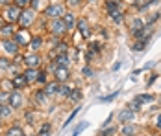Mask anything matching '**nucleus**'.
Returning a JSON list of instances; mask_svg holds the SVG:
<instances>
[{
    "instance_id": "1",
    "label": "nucleus",
    "mask_w": 161,
    "mask_h": 136,
    "mask_svg": "<svg viewBox=\"0 0 161 136\" xmlns=\"http://www.w3.org/2000/svg\"><path fill=\"white\" fill-rule=\"evenodd\" d=\"M20 8H17L15 4L13 6H9L8 9H6V13H4V17H6V20L9 22V24H13V22H19V18H20Z\"/></svg>"
},
{
    "instance_id": "2",
    "label": "nucleus",
    "mask_w": 161,
    "mask_h": 136,
    "mask_svg": "<svg viewBox=\"0 0 161 136\" xmlns=\"http://www.w3.org/2000/svg\"><path fill=\"white\" fill-rule=\"evenodd\" d=\"M67 31V26H65L63 18H54L52 20V33L54 35H63Z\"/></svg>"
},
{
    "instance_id": "3",
    "label": "nucleus",
    "mask_w": 161,
    "mask_h": 136,
    "mask_svg": "<svg viewBox=\"0 0 161 136\" xmlns=\"http://www.w3.org/2000/svg\"><path fill=\"white\" fill-rule=\"evenodd\" d=\"M45 13L48 17H56V18H59V17L63 15V8H61V4H54V6H48L47 9H45Z\"/></svg>"
},
{
    "instance_id": "4",
    "label": "nucleus",
    "mask_w": 161,
    "mask_h": 136,
    "mask_svg": "<svg viewBox=\"0 0 161 136\" xmlns=\"http://www.w3.org/2000/svg\"><path fill=\"white\" fill-rule=\"evenodd\" d=\"M133 110L131 108H124V110H120L119 112V121H122V123H128V121H133Z\"/></svg>"
},
{
    "instance_id": "5",
    "label": "nucleus",
    "mask_w": 161,
    "mask_h": 136,
    "mask_svg": "<svg viewBox=\"0 0 161 136\" xmlns=\"http://www.w3.org/2000/svg\"><path fill=\"white\" fill-rule=\"evenodd\" d=\"M76 26H78V30H80V33L83 35V37H89V35H91V28H89V24H87L85 18H80Z\"/></svg>"
},
{
    "instance_id": "6",
    "label": "nucleus",
    "mask_w": 161,
    "mask_h": 136,
    "mask_svg": "<svg viewBox=\"0 0 161 136\" xmlns=\"http://www.w3.org/2000/svg\"><path fill=\"white\" fill-rule=\"evenodd\" d=\"M2 46H4L6 52H9V53H17V52H19V44H17L13 39H6V41L2 43Z\"/></svg>"
},
{
    "instance_id": "7",
    "label": "nucleus",
    "mask_w": 161,
    "mask_h": 136,
    "mask_svg": "<svg viewBox=\"0 0 161 136\" xmlns=\"http://www.w3.org/2000/svg\"><path fill=\"white\" fill-rule=\"evenodd\" d=\"M54 63H56V64L52 66L54 70H58V68H67V64H69V57H67V55H58Z\"/></svg>"
},
{
    "instance_id": "8",
    "label": "nucleus",
    "mask_w": 161,
    "mask_h": 136,
    "mask_svg": "<svg viewBox=\"0 0 161 136\" xmlns=\"http://www.w3.org/2000/svg\"><path fill=\"white\" fill-rule=\"evenodd\" d=\"M19 20H20V24H22V26H28V24H32V20H33V11H22Z\"/></svg>"
},
{
    "instance_id": "9",
    "label": "nucleus",
    "mask_w": 161,
    "mask_h": 136,
    "mask_svg": "<svg viewBox=\"0 0 161 136\" xmlns=\"http://www.w3.org/2000/svg\"><path fill=\"white\" fill-rule=\"evenodd\" d=\"M24 63H26L28 68H35V66L41 63V57H39V55H28V57H24Z\"/></svg>"
},
{
    "instance_id": "10",
    "label": "nucleus",
    "mask_w": 161,
    "mask_h": 136,
    "mask_svg": "<svg viewBox=\"0 0 161 136\" xmlns=\"http://www.w3.org/2000/svg\"><path fill=\"white\" fill-rule=\"evenodd\" d=\"M13 41H15L17 44H30L32 39L26 37V31H19V33H15V39Z\"/></svg>"
},
{
    "instance_id": "11",
    "label": "nucleus",
    "mask_w": 161,
    "mask_h": 136,
    "mask_svg": "<svg viewBox=\"0 0 161 136\" xmlns=\"http://www.w3.org/2000/svg\"><path fill=\"white\" fill-rule=\"evenodd\" d=\"M37 74H39V72H37L35 68H28L22 76H24V79H26V83H32V81H35V79H37Z\"/></svg>"
},
{
    "instance_id": "12",
    "label": "nucleus",
    "mask_w": 161,
    "mask_h": 136,
    "mask_svg": "<svg viewBox=\"0 0 161 136\" xmlns=\"http://www.w3.org/2000/svg\"><path fill=\"white\" fill-rule=\"evenodd\" d=\"M9 103H11V107H20L22 105V96H20L19 92H13V94L9 96Z\"/></svg>"
},
{
    "instance_id": "13",
    "label": "nucleus",
    "mask_w": 161,
    "mask_h": 136,
    "mask_svg": "<svg viewBox=\"0 0 161 136\" xmlns=\"http://www.w3.org/2000/svg\"><path fill=\"white\" fill-rule=\"evenodd\" d=\"M56 77H58V83H59V81L65 83V81L69 79V70H67V68H58V70H56Z\"/></svg>"
},
{
    "instance_id": "14",
    "label": "nucleus",
    "mask_w": 161,
    "mask_h": 136,
    "mask_svg": "<svg viewBox=\"0 0 161 136\" xmlns=\"http://www.w3.org/2000/svg\"><path fill=\"white\" fill-rule=\"evenodd\" d=\"M56 92H59V83L56 81V83H50L45 87V94L47 96H52V94H56Z\"/></svg>"
},
{
    "instance_id": "15",
    "label": "nucleus",
    "mask_w": 161,
    "mask_h": 136,
    "mask_svg": "<svg viewBox=\"0 0 161 136\" xmlns=\"http://www.w3.org/2000/svg\"><path fill=\"white\" fill-rule=\"evenodd\" d=\"M11 83H13V87L20 88V87H24V85H26V79H24L22 74H19V76H15L13 79H11Z\"/></svg>"
},
{
    "instance_id": "16",
    "label": "nucleus",
    "mask_w": 161,
    "mask_h": 136,
    "mask_svg": "<svg viewBox=\"0 0 161 136\" xmlns=\"http://www.w3.org/2000/svg\"><path fill=\"white\" fill-rule=\"evenodd\" d=\"M63 22H65V26H67V30L74 28V15H72V13H65Z\"/></svg>"
},
{
    "instance_id": "17",
    "label": "nucleus",
    "mask_w": 161,
    "mask_h": 136,
    "mask_svg": "<svg viewBox=\"0 0 161 136\" xmlns=\"http://www.w3.org/2000/svg\"><path fill=\"white\" fill-rule=\"evenodd\" d=\"M152 99H154V96H152V94H141V96H135V99H133V101L141 105L143 101H152Z\"/></svg>"
},
{
    "instance_id": "18",
    "label": "nucleus",
    "mask_w": 161,
    "mask_h": 136,
    "mask_svg": "<svg viewBox=\"0 0 161 136\" xmlns=\"http://www.w3.org/2000/svg\"><path fill=\"white\" fill-rule=\"evenodd\" d=\"M41 44H43V39H41V37H33L32 41H30V48H32V50H39Z\"/></svg>"
},
{
    "instance_id": "19",
    "label": "nucleus",
    "mask_w": 161,
    "mask_h": 136,
    "mask_svg": "<svg viewBox=\"0 0 161 136\" xmlns=\"http://www.w3.org/2000/svg\"><path fill=\"white\" fill-rule=\"evenodd\" d=\"M8 116H11V108L8 105H2L0 103V118H8Z\"/></svg>"
},
{
    "instance_id": "20",
    "label": "nucleus",
    "mask_w": 161,
    "mask_h": 136,
    "mask_svg": "<svg viewBox=\"0 0 161 136\" xmlns=\"http://www.w3.org/2000/svg\"><path fill=\"white\" fill-rule=\"evenodd\" d=\"M0 33H2L4 37H9V35L13 33V24H8V26H2V28H0Z\"/></svg>"
},
{
    "instance_id": "21",
    "label": "nucleus",
    "mask_w": 161,
    "mask_h": 136,
    "mask_svg": "<svg viewBox=\"0 0 161 136\" xmlns=\"http://www.w3.org/2000/svg\"><path fill=\"white\" fill-rule=\"evenodd\" d=\"M87 125H89V121H81L80 125H78V127H76V129L72 131V134H70V136H78V134L81 133V131H85V127H87Z\"/></svg>"
},
{
    "instance_id": "22",
    "label": "nucleus",
    "mask_w": 161,
    "mask_h": 136,
    "mask_svg": "<svg viewBox=\"0 0 161 136\" xmlns=\"http://www.w3.org/2000/svg\"><path fill=\"white\" fill-rule=\"evenodd\" d=\"M106 8H108L109 15H113V13H117V11H119V4H117V2H108V4H106Z\"/></svg>"
},
{
    "instance_id": "23",
    "label": "nucleus",
    "mask_w": 161,
    "mask_h": 136,
    "mask_svg": "<svg viewBox=\"0 0 161 136\" xmlns=\"http://www.w3.org/2000/svg\"><path fill=\"white\" fill-rule=\"evenodd\" d=\"M8 136H24V133H22L20 127H11V129L8 131Z\"/></svg>"
},
{
    "instance_id": "24",
    "label": "nucleus",
    "mask_w": 161,
    "mask_h": 136,
    "mask_svg": "<svg viewBox=\"0 0 161 136\" xmlns=\"http://www.w3.org/2000/svg\"><path fill=\"white\" fill-rule=\"evenodd\" d=\"M35 99H37V103H45V101H47V94H45V90L35 92Z\"/></svg>"
},
{
    "instance_id": "25",
    "label": "nucleus",
    "mask_w": 161,
    "mask_h": 136,
    "mask_svg": "<svg viewBox=\"0 0 161 136\" xmlns=\"http://www.w3.org/2000/svg\"><path fill=\"white\" fill-rule=\"evenodd\" d=\"M146 43H148V39H143L141 43H135V44H133V50H135V52H143L145 46H146Z\"/></svg>"
},
{
    "instance_id": "26",
    "label": "nucleus",
    "mask_w": 161,
    "mask_h": 136,
    "mask_svg": "<svg viewBox=\"0 0 161 136\" xmlns=\"http://www.w3.org/2000/svg\"><path fill=\"white\" fill-rule=\"evenodd\" d=\"M67 98H70V99H76V101H78V99H81V92L78 90V88H76V90H70V94H69Z\"/></svg>"
},
{
    "instance_id": "27",
    "label": "nucleus",
    "mask_w": 161,
    "mask_h": 136,
    "mask_svg": "<svg viewBox=\"0 0 161 136\" xmlns=\"http://www.w3.org/2000/svg\"><path fill=\"white\" fill-rule=\"evenodd\" d=\"M111 18H113V22L120 24V22H122V18H124V15H122L120 11H117V13H113V15H111Z\"/></svg>"
},
{
    "instance_id": "28",
    "label": "nucleus",
    "mask_w": 161,
    "mask_h": 136,
    "mask_svg": "<svg viewBox=\"0 0 161 136\" xmlns=\"http://www.w3.org/2000/svg\"><path fill=\"white\" fill-rule=\"evenodd\" d=\"M119 94H120V92L117 90V92H113V94H109V96H102V98H100V101H111V99H115Z\"/></svg>"
},
{
    "instance_id": "29",
    "label": "nucleus",
    "mask_w": 161,
    "mask_h": 136,
    "mask_svg": "<svg viewBox=\"0 0 161 136\" xmlns=\"http://www.w3.org/2000/svg\"><path fill=\"white\" fill-rule=\"evenodd\" d=\"M133 30H143V22L139 20V18H135L133 20V24H131V31Z\"/></svg>"
},
{
    "instance_id": "30",
    "label": "nucleus",
    "mask_w": 161,
    "mask_h": 136,
    "mask_svg": "<svg viewBox=\"0 0 161 136\" xmlns=\"http://www.w3.org/2000/svg\"><path fill=\"white\" fill-rule=\"evenodd\" d=\"M59 94H61V96H69V94H70V88H69L67 85H59Z\"/></svg>"
},
{
    "instance_id": "31",
    "label": "nucleus",
    "mask_w": 161,
    "mask_h": 136,
    "mask_svg": "<svg viewBox=\"0 0 161 136\" xmlns=\"http://www.w3.org/2000/svg\"><path fill=\"white\" fill-rule=\"evenodd\" d=\"M41 136H50V123H47V125H43V129H41V133H39Z\"/></svg>"
},
{
    "instance_id": "32",
    "label": "nucleus",
    "mask_w": 161,
    "mask_h": 136,
    "mask_svg": "<svg viewBox=\"0 0 161 136\" xmlns=\"http://www.w3.org/2000/svg\"><path fill=\"white\" fill-rule=\"evenodd\" d=\"M115 133H117L115 127H109V129H106V131L102 129V136H111V134H115Z\"/></svg>"
},
{
    "instance_id": "33",
    "label": "nucleus",
    "mask_w": 161,
    "mask_h": 136,
    "mask_svg": "<svg viewBox=\"0 0 161 136\" xmlns=\"http://www.w3.org/2000/svg\"><path fill=\"white\" fill-rule=\"evenodd\" d=\"M78 112H80V108H74V112H72V114L69 116V120L65 121V127H67V125H69L70 121H74V118H76V114H78Z\"/></svg>"
},
{
    "instance_id": "34",
    "label": "nucleus",
    "mask_w": 161,
    "mask_h": 136,
    "mask_svg": "<svg viewBox=\"0 0 161 136\" xmlns=\"http://www.w3.org/2000/svg\"><path fill=\"white\" fill-rule=\"evenodd\" d=\"M35 81H39V83H47V72H39Z\"/></svg>"
},
{
    "instance_id": "35",
    "label": "nucleus",
    "mask_w": 161,
    "mask_h": 136,
    "mask_svg": "<svg viewBox=\"0 0 161 136\" xmlns=\"http://www.w3.org/2000/svg\"><path fill=\"white\" fill-rule=\"evenodd\" d=\"M81 74H83V76H85V77H91V76H93V70H91L89 66H85V68L81 70Z\"/></svg>"
},
{
    "instance_id": "36",
    "label": "nucleus",
    "mask_w": 161,
    "mask_h": 136,
    "mask_svg": "<svg viewBox=\"0 0 161 136\" xmlns=\"http://www.w3.org/2000/svg\"><path fill=\"white\" fill-rule=\"evenodd\" d=\"M28 2H30V0H15V6H17V8H20V9H22V8H24V6H26Z\"/></svg>"
},
{
    "instance_id": "37",
    "label": "nucleus",
    "mask_w": 161,
    "mask_h": 136,
    "mask_svg": "<svg viewBox=\"0 0 161 136\" xmlns=\"http://www.w3.org/2000/svg\"><path fill=\"white\" fill-rule=\"evenodd\" d=\"M65 52H67V44H58V53H61V55H65Z\"/></svg>"
},
{
    "instance_id": "38",
    "label": "nucleus",
    "mask_w": 161,
    "mask_h": 136,
    "mask_svg": "<svg viewBox=\"0 0 161 136\" xmlns=\"http://www.w3.org/2000/svg\"><path fill=\"white\" fill-rule=\"evenodd\" d=\"M0 68H2V70H6V68H9V61H6V59H0Z\"/></svg>"
},
{
    "instance_id": "39",
    "label": "nucleus",
    "mask_w": 161,
    "mask_h": 136,
    "mask_svg": "<svg viewBox=\"0 0 161 136\" xmlns=\"http://www.w3.org/2000/svg\"><path fill=\"white\" fill-rule=\"evenodd\" d=\"M41 2H43V0H32V8H33V9H39V8L43 6Z\"/></svg>"
},
{
    "instance_id": "40",
    "label": "nucleus",
    "mask_w": 161,
    "mask_h": 136,
    "mask_svg": "<svg viewBox=\"0 0 161 136\" xmlns=\"http://www.w3.org/2000/svg\"><path fill=\"white\" fill-rule=\"evenodd\" d=\"M133 131H135L133 127H126V129H124V134H133Z\"/></svg>"
},
{
    "instance_id": "41",
    "label": "nucleus",
    "mask_w": 161,
    "mask_h": 136,
    "mask_svg": "<svg viewBox=\"0 0 161 136\" xmlns=\"http://www.w3.org/2000/svg\"><path fill=\"white\" fill-rule=\"evenodd\" d=\"M154 81H156V76H152V77H150V79H148V83H146V85H148V87H150V85H152V83H154Z\"/></svg>"
},
{
    "instance_id": "42",
    "label": "nucleus",
    "mask_w": 161,
    "mask_h": 136,
    "mask_svg": "<svg viewBox=\"0 0 161 136\" xmlns=\"http://www.w3.org/2000/svg\"><path fill=\"white\" fill-rule=\"evenodd\" d=\"M158 18H159V15H154V17H152V18H150V24H154V22L158 20Z\"/></svg>"
},
{
    "instance_id": "43",
    "label": "nucleus",
    "mask_w": 161,
    "mask_h": 136,
    "mask_svg": "<svg viewBox=\"0 0 161 136\" xmlns=\"http://www.w3.org/2000/svg\"><path fill=\"white\" fill-rule=\"evenodd\" d=\"M6 98H8V94L6 92H0V99H6Z\"/></svg>"
},
{
    "instance_id": "44",
    "label": "nucleus",
    "mask_w": 161,
    "mask_h": 136,
    "mask_svg": "<svg viewBox=\"0 0 161 136\" xmlns=\"http://www.w3.org/2000/svg\"><path fill=\"white\" fill-rule=\"evenodd\" d=\"M69 2H70V4H72V6H74V4H78V2H80V0H69Z\"/></svg>"
},
{
    "instance_id": "45",
    "label": "nucleus",
    "mask_w": 161,
    "mask_h": 136,
    "mask_svg": "<svg viewBox=\"0 0 161 136\" xmlns=\"http://www.w3.org/2000/svg\"><path fill=\"white\" fill-rule=\"evenodd\" d=\"M158 127H161V116L158 118Z\"/></svg>"
},
{
    "instance_id": "46",
    "label": "nucleus",
    "mask_w": 161,
    "mask_h": 136,
    "mask_svg": "<svg viewBox=\"0 0 161 136\" xmlns=\"http://www.w3.org/2000/svg\"><path fill=\"white\" fill-rule=\"evenodd\" d=\"M124 136H131V134H124Z\"/></svg>"
},
{
    "instance_id": "47",
    "label": "nucleus",
    "mask_w": 161,
    "mask_h": 136,
    "mask_svg": "<svg viewBox=\"0 0 161 136\" xmlns=\"http://www.w3.org/2000/svg\"><path fill=\"white\" fill-rule=\"evenodd\" d=\"M24 136H26V134H24Z\"/></svg>"
}]
</instances>
